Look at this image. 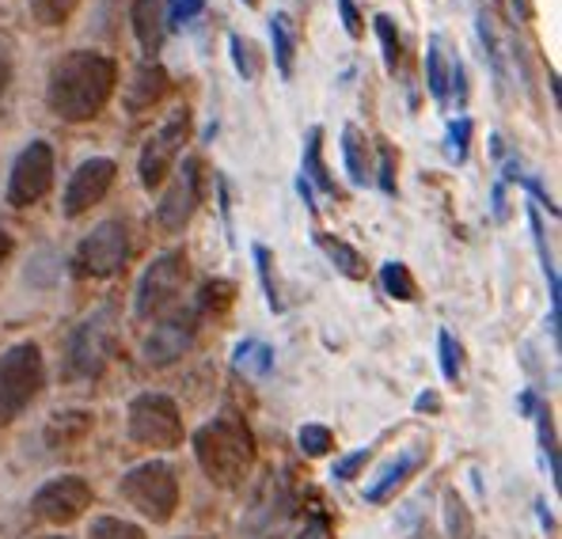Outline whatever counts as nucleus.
Here are the masks:
<instances>
[{
    "label": "nucleus",
    "instance_id": "f257e3e1",
    "mask_svg": "<svg viewBox=\"0 0 562 539\" xmlns=\"http://www.w3.org/2000/svg\"><path fill=\"white\" fill-rule=\"evenodd\" d=\"M119 88V61L103 49H69L49 65L46 106L69 126L92 122L106 111Z\"/></svg>",
    "mask_w": 562,
    "mask_h": 539
},
{
    "label": "nucleus",
    "instance_id": "f03ea898",
    "mask_svg": "<svg viewBox=\"0 0 562 539\" xmlns=\"http://www.w3.org/2000/svg\"><path fill=\"white\" fill-rule=\"evenodd\" d=\"M202 475L221 491H236L255 468V434L236 411L217 414L190 437Z\"/></svg>",
    "mask_w": 562,
    "mask_h": 539
},
{
    "label": "nucleus",
    "instance_id": "7ed1b4c3",
    "mask_svg": "<svg viewBox=\"0 0 562 539\" xmlns=\"http://www.w3.org/2000/svg\"><path fill=\"white\" fill-rule=\"evenodd\" d=\"M46 388V361L38 343H15L0 353V426H12Z\"/></svg>",
    "mask_w": 562,
    "mask_h": 539
},
{
    "label": "nucleus",
    "instance_id": "20e7f679",
    "mask_svg": "<svg viewBox=\"0 0 562 539\" xmlns=\"http://www.w3.org/2000/svg\"><path fill=\"white\" fill-rule=\"evenodd\" d=\"M119 494L153 525H168L179 509V475L168 460H145L119 479Z\"/></svg>",
    "mask_w": 562,
    "mask_h": 539
},
{
    "label": "nucleus",
    "instance_id": "39448f33",
    "mask_svg": "<svg viewBox=\"0 0 562 539\" xmlns=\"http://www.w3.org/2000/svg\"><path fill=\"white\" fill-rule=\"evenodd\" d=\"M114 350V308H95L72 327L61 358V380H99Z\"/></svg>",
    "mask_w": 562,
    "mask_h": 539
},
{
    "label": "nucleus",
    "instance_id": "423d86ee",
    "mask_svg": "<svg viewBox=\"0 0 562 539\" xmlns=\"http://www.w3.org/2000/svg\"><path fill=\"white\" fill-rule=\"evenodd\" d=\"M130 255H134L130 225L119 217H106V221H99L85 239H80L77 251H72V259H69V267L77 278H85V281H103V278H114V273L126 270Z\"/></svg>",
    "mask_w": 562,
    "mask_h": 539
},
{
    "label": "nucleus",
    "instance_id": "0eeeda50",
    "mask_svg": "<svg viewBox=\"0 0 562 539\" xmlns=\"http://www.w3.org/2000/svg\"><path fill=\"white\" fill-rule=\"evenodd\" d=\"M126 434L140 449H179L183 445V414L171 395L140 392L126 411Z\"/></svg>",
    "mask_w": 562,
    "mask_h": 539
},
{
    "label": "nucleus",
    "instance_id": "6e6552de",
    "mask_svg": "<svg viewBox=\"0 0 562 539\" xmlns=\"http://www.w3.org/2000/svg\"><path fill=\"white\" fill-rule=\"evenodd\" d=\"M57 176V160H54V145L46 137H35L15 153L12 168H8L4 182V202L12 210H31L54 190Z\"/></svg>",
    "mask_w": 562,
    "mask_h": 539
},
{
    "label": "nucleus",
    "instance_id": "1a4fd4ad",
    "mask_svg": "<svg viewBox=\"0 0 562 539\" xmlns=\"http://www.w3.org/2000/svg\"><path fill=\"white\" fill-rule=\"evenodd\" d=\"M187 285V251H164L156 255L137 278L134 289V315L137 319H156L179 304V293Z\"/></svg>",
    "mask_w": 562,
    "mask_h": 539
},
{
    "label": "nucleus",
    "instance_id": "9d476101",
    "mask_svg": "<svg viewBox=\"0 0 562 539\" xmlns=\"http://www.w3.org/2000/svg\"><path fill=\"white\" fill-rule=\"evenodd\" d=\"M187 137H190V111L179 106V111H171L168 119L160 122V130H156V134L145 141V148H140V160H137L140 187L160 190L164 182H168V176L179 164V156H183Z\"/></svg>",
    "mask_w": 562,
    "mask_h": 539
},
{
    "label": "nucleus",
    "instance_id": "9b49d317",
    "mask_svg": "<svg viewBox=\"0 0 562 539\" xmlns=\"http://www.w3.org/2000/svg\"><path fill=\"white\" fill-rule=\"evenodd\" d=\"M198 205H202V160L187 156L183 164H176L168 190L160 194L156 228H160L164 236H179V232H187V225L194 221Z\"/></svg>",
    "mask_w": 562,
    "mask_h": 539
},
{
    "label": "nucleus",
    "instance_id": "f8f14e48",
    "mask_svg": "<svg viewBox=\"0 0 562 539\" xmlns=\"http://www.w3.org/2000/svg\"><path fill=\"white\" fill-rule=\"evenodd\" d=\"M198 330H202V308H198V304L168 312L153 327V335L145 338L140 358H145V364H153V369H168V364H176L183 353H190V346L198 343Z\"/></svg>",
    "mask_w": 562,
    "mask_h": 539
},
{
    "label": "nucleus",
    "instance_id": "ddd939ff",
    "mask_svg": "<svg viewBox=\"0 0 562 539\" xmlns=\"http://www.w3.org/2000/svg\"><path fill=\"white\" fill-rule=\"evenodd\" d=\"M114 179H119V164L111 156H88L72 168L69 182H65V198H61V213L69 221L85 217L92 205L103 202L111 194Z\"/></svg>",
    "mask_w": 562,
    "mask_h": 539
},
{
    "label": "nucleus",
    "instance_id": "4468645a",
    "mask_svg": "<svg viewBox=\"0 0 562 539\" xmlns=\"http://www.w3.org/2000/svg\"><path fill=\"white\" fill-rule=\"evenodd\" d=\"M92 483L85 475H57L43 483L31 497V513L38 520H49V525H72V520L85 517V509L92 505Z\"/></svg>",
    "mask_w": 562,
    "mask_h": 539
},
{
    "label": "nucleus",
    "instance_id": "2eb2a0df",
    "mask_svg": "<svg viewBox=\"0 0 562 539\" xmlns=\"http://www.w3.org/2000/svg\"><path fill=\"white\" fill-rule=\"evenodd\" d=\"M289 513H293L289 483L281 475H270L262 483L259 497H255V505L247 509V517L239 520V539H281Z\"/></svg>",
    "mask_w": 562,
    "mask_h": 539
},
{
    "label": "nucleus",
    "instance_id": "dca6fc26",
    "mask_svg": "<svg viewBox=\"0 0 562 539\" xmlns=\"http://www.w3.org/2000/svg\"><path fill=\"white\" fill-rule=\"evenodd\" d=\"M429 463V445L418 441V445H407V449L395 452V460H387L384 468L376 471V479L366 486V502L369 505H384L392 502L395 491H403V486L411 483V479L418 475L422 468Z\"/></svg>",
    "mask_w": 562,
    "mask_h": 539
},
{
    "label": "nucleus",
    "instance_id": "f3484780",
    "mask_svg": "<svg viewBox=\"0 0 562 539\" xmlns=\"http://www.w3.org/2000/svg\"><path fill=\"white\" fill-rule=\"evenodd\" d=\"M171 91V77L160 61H140L130 77L126 91H122V103H126L130 114H140V111H153L164 96Z\"/></svg>",
    "mask_w": 562,
    "mask_h": 539
},
{
    "label": "nucleus",
    "instance_id": "a211bd4d",
    "mask_svg": "<svg viewBox=\"0 0 562 539\" xmlns=\"http://www.w3.org/2000/svg\"><path fill=\"white\" fill-rule=\"evenodd\" d=\"M130 27H134V38L140 54H145V61H156V54L164 49V38H168L164 0H134L130 4Z\"/></svg>",
    "mask_w": 562,
    "mask_h": 539
},
{
    "label": "nucleus",
    "instance_id": "6ab92c4d",
    "mask_svg": "<svg viewBox=\"0 0 562 539\" xmlns=\"http://www.w3.org/2000/svg\"><path fill=\"white\" fill-rule=\"evenodd\" d=\"M517 406H520V414H532L536 437H540L543 463H548V471H551V483L559 486V434H555V414H551V406L543 403L536 392H525V395H520Z\"/></svg>",
    "mask_w": 562,
    "mask_h": 539
},
{
    "label": "nucleus",
    "instance_id": "aec40b11",
    "mask_svg": "<svg viewBox=\"0 0 562 539\" xmlns=\"http://www.w3.org/2000/svg\"><path fill=\"white\" fill-rule=\"evenodd\" d=\"M301 179L308 182L319 194H338L335 176H330L327 160H324V126H312L304 134V148H301Z\"/></svg>",
    "mask_w": 562,
    "mask_h": 539
},
{
    "label": "nucleus",
    "instance_id": "412c9836",
    "mask_svg": "<svg viewBox=\"0 0 562 539\" xmlns=\"http://www.w3.org/2000/svg\"><path fill=\"white\" fill-rule=\"evenodd\" d=\"M316 247L324 251V259L335 267L342 278H350V281H366V273H369V267H366V255L358 251V247L350 244V239H342V236H330V232H316Z\"/></svg>",
    "mask_w": 562,
    "mask_h": 539
},
{
    "label": "nucleus",
    "instance_id": "4be33fe9",
    "mask_svg": "<svg viewBox=\"0 0 562 539\" xmlns=\"http://www.w3.org/2000/svg\"><path fill=\"white\" fill-rule=\"evenodd\" d=\"M342 164L346 176H350L353 187H369L373 182V160H369V137L361 134L353 122L342 126Z\"/></svg>",
    "mask_w": 562,
    "mask_h": 539
},
{
    "label": "nucleus",
    "instance_id": "5701e85b",
    "mask_svg": "<svg viewBox=\"0 0 562 539\" xmlns=\"http://www.w3.org/2000/svg\"><path fill=\"white\" fill-rule=\"evenodd\" d=\"M88 429H92V414L61 411V414H54V418H49L46 441H49V449H54V452H72L88 437Z\"/></svg>",
    "mask_w": 562,
    "mask_h": 539
},
{
    "label": "nucleus",
    "instance_id": "b1692460",
    "mask_svg": "<svg viewBox=\"0 0 562 539\" xmlns=\"http://www.w3.org/2000/svg\"><path fill=\"white\" fill-rule=\"evenodd\" d=\"M270 49H274V69L281 72V80H293L296 69V31L289 12H274L270 15Z\"/></svg>",
    "mask_w": 562,
    "mask_h": 539
},
{
    "label": "nucleus",
    "instance_id": "393cba45",
    "mask_svg": "<svg viewBox=\"0 0 562 539\" xmlns=\"http://www.w3.org/2000/svg\"><path fill=\"white\" fill-rule=\"evenodd\" d=\"M449 69H452V57L445 54V38L429 35V43H426V88H429V96H434L437 106H449Z\"/></svg>",
    "mask_w": 562,
    "mask_h": 539
},
{
    "label": "nucleus",
    "instance_id": "a878e982",
    "mask_svg": "<svg viewBox=\"0 0 562 539\" xmlns=\"http://www.w3.org/2000/svg\"><path fill=\"white\" fill-rule=\"evenodd\" d=\"M380 289H384V296H392V301H403V304L418 301L415 273H411L407 262H400V259H387L384 267H380Z\"/></svg>",
    "mask_w": 562,
    "mask_h": 539
},
{
    "label": "nucleus",
    "instance_id": "bb28decb",
    "mask_svg": "<svg viewBox=\"0 0 562 539\" xmlns=\"http://www.w3.org/2000/svg\"><path fill=\"white\" fill-rule=\"evenodd\" d=\"M233 364L244 377H270V369H274V346L259 343V338H244L233 350Z\"/></svg>",
    "mask_w": 562,
    "mask_h": 539
},
{
    "label": "nucleus",
    "instance_id": "cd10ccee",
    "mask_svg": "<svg viewBox=\"0 0 562 539\" xmlns=\"http://www.w3.org/2000/svg\"><path fill=\"white\" fill-rule=\"evenodd\" d=\"M251 259H255V273H259L262 296H267V308L274 315H281V312H285V301H281V289H278L274 255H270L267 244H251Z\"/></svg>",
    "mask_w": 562,
    "mask_h": 539
},
{
    "label": "nucleus",
    "instance_id": "c85d7f7f",
    "mask_svg": "<svg viewBox=\"0 0 562 539\" xmlns=\"http://www.w3.org/2000/svg\"><path fill=\"white\" fill-rule=\"evenodd\" d=\"M228 54H233L236 72L247 80V85L262 77V65H267V61H262L259 46H255L251 38H244V35H228Z\"/></svg>",
    "mask_w": 562,
    "mask_h": 539
},
{
    "label": "nucleus",
    "instance_id": "c756f323",
    "mask_svg": "<svg viewBox=\"0 0 562 539\" xmlns=\"http://www.w3.org/2000/svg\"><path fill=\"white\" fill-rule=\"evenodd\" d=\"M471 134H475V122H471L468 114H457V119L449 122V130H445V156H449L457 168H460V164H468Z\"/></svg>",
    "mask_w": 562,
    "mask_h": 539
},
{
    "label": "nucleus",
    "instance_id": "7c9ffc66",
    "mask_svg": "<svg viewBox=\"0 0 562 539\" xmlns=\"http://www.w3.org/2000/svg\"><path fill=\"white\" fill-rule=\"evenodd\" d=\"M373 31H376V43H380V57H384V69L395 72L400 69V57H403V46H400V27L387 12H380L373 20Z\"/></svg>",
    "mask_w": 562,
    "mask_h": 539
},
{
    "label": "nucleus",
    "instance_id": "2f4dec72",
    "mask_svg": "<svg viewBox=\"0 0 562 539\" xmlns=\"http://www.w3.org/2000/svg\"><path fill=\"white\" fill-rule=\"evenodd\" d=\"M445 532H449V539L475 536V520H471L464 497H460L457 491H445Z\"/></svg>",
    "mask_w": 562,
    "mask_h": 539
},
{
    "label": "nucleus",
    "instance_id": "473e14b6",
    "mask_svg": "<svg viewBox=\"0 0 562 539\" xmlns=\"http://www.w3.org/2000/svg\"><path fill=\"white\" fill-rule=\"evenodd\" d=\"M437 358H441V377L449 380V384H457L460 377H464V350H460L457 335L452 330H437Z\"/></svg>",
    "mask_w": 562,
    "mask_h": 539
},
{
    "label": "nucleus",
    "instance_id": "72a5a7b5",
    "mask_svg": "<svg viewBox=\"0 0 562 539\" xmlns=\"http://www.w3.org/2000/svg\"><path fill=\"white\" fill-rule=\"evenodd\" d=\"M27 4H31L35 23H43V27H65V23L72 20V12H77L85 0H27Z\"/></svg>",
    "mask_w": 562,
    "mask_h": 539
},
{
    "label": "nucleus",
    "instance_id": "f704fd0d",
    "mask_svg": "<svg viewBox=\"0 0 562 539\" xmlns=\"http://www.w3.org/2000/svg\"><path fill=\"white\" fill-rule=\"evenodd\" d=\"M88 539H148V532L122 517H95L92 528H88Z\"/></svg>",
    "mask_w": 562,
    "mask_h": 539
},
{
    "label": "nucleus",
    "instance_id": "c9c22d12",
    "mask_svg": "<svg viewBox=\"0 0 562 539\" xmlns=\"http://www.w3.org/2000/svg\"><path fill=\"white\" fill-rule=\"evenodd\" d=\"M296 445H301L304 456L319 460V456H327L335 449V434H330L327 426H319V422H308V426H301V434H296Z\"/></svg>",
    "mask_w": 562,
    "mask_h": 539
},
{
    "label": "nucleus",
    "instance_id": "e433bc0d",
    "mask_svg": "<svg viewBox=\"0 0 562 539\" xmlns=\"http://www.w3.org/2000/svg\"><path fill=\"white\" fill-rule=\"evenodd\" d=\"M369 460H373V445H366V449L342 456V460L335 463V471H330V479H338V483H353V479H358V471L366 468Z\"/></svg>",
    "mask_w": 562,
    "mask_h": 539
},
{
    "label": "nucleus",
    "instance_id": "4c0bfd02",
    "mask_svg": "<svg viewBox=\"0 0 562 539\" xmlns=\"http://www.w3.org/2000/svg\"><path fill=\"white\" fill-rule=\"evenodd\" d=\"M205 12V0H164V15H168V27L190 23Z\"/></svg>",
    "mask_w": 562,
    "mask_h": 539
},
{
    "label": "nucleus",
    "instance_id": "58836bf2",
    "mask_svg": "<svg viewBox=\"0 0 562 539\" xmlns=\"http://www.w3.org/2000/svg\"><path fill=\"white\" fill-rule=\"evenodd\" d=\"M335 8H338V23H342V31L358 43V38L366 35V20H361V12H358V0H335Z\"/></svg>",
    "mask_w": 562,
    "mask_h": 539
},
{
    "label": "nucleus",
    "instance_id": "ea45409f",
    "mask_svg": "<svg viewBox=\"0 0 562 539\" xmlns=\"http://www.w3.org/2000/svg\"><path fill=\"white\" fill-rule=\"evenodd\" d=\"M376 187L384 194H395V153L387 145H380V168H376Z\"/></svg>",
    "mask_w": 562,
    "mask_h": 539
},
{
    "label": "nucleus",
    "instance_id": "a19ab883",
    "mask_svg": "<svg viewBox=\"0 0 562 539\" xmlns=\"http://www.w3.org/2000/svg\"><path fill=\"white\" fill-rule=\"evenodd\" d=\"M296 539H335V532H330V520L324 513H312V517L304 520L301 532H296Z\"/></svg>",
    "mask_w": 562,
    "mask_h": 539
},
{
    "label": "nucleus",
    "instance_id": "79ce46f5",
    "mask_svg": "<svg viewBox=\"0 0 562 539\" xmlns=\"http://www.w3.org/2000/svg\"><path fill=\"white\" fill-rule=\"evenodd\" d=\"M8 88H12V57H8V49L0 46V99L8 96Z\"/></svg>",
    "mask_w": 562,
    "mask_h": 539
},
{
    "label": "nucleus",
    "instance_id": "37998d69",
    "mask_svg": "<svg viewBox=\"0 0 562 539\" xmlns=\"http://www.w3.org/2000/svg\"><path fill=\"white\" fill-rule=\"evenodd\" d=\"M494 217L506 221V182H494Z\"/></svg>",
    "mask_w": 562,
    "mask_h": 539
},
{
    "label": "nucleus",
    "instance_id": "c03bdc74",
    "mask_svg": "<svg viewBox=\"0 0 562 539\" xmlns=\"http://www.w3.org/2000/svg\"><path fill=\"white\" fill-rule=\"evenodd\" d=\"M296 194L304 198V205H308V213H319V205H316V190H312L308 182H304L301 176H296Z\"/></svg>",
    "mask_w": 562,
    "mask_h": 539
},
{
    "label": "nucleus",
    "instance_id": "a18cd8bd",
    "mask_svg": "<svg viewBox=\"0 0 562 539\" xmlns=\"http://www.w3.org/2000/svg\"><path fill=\"white\" fill-rule=\"evenodd\" d=\"M415 411L422 414V411H441V400H437L434 392H422L418 400H415Z\"/></svg>",
    "mask_w": 562,
    "mask_h": 539
},
{
    "label": "nucleus",
    "instance_id": "49530a36",
    "mask_svg": "<svg viewBox=\"0 0 562 539\" xmlns=\"http://www.w3.org/2000/svg\"><path fill=\"white\" fill-rule=\"evenodd\" d=\"M536 509H540V520H543V528H548V532L555 536V517H551V513H548V502H543V497H540V502H536Z\"/></svg>",
    "mask_w": 562,
    "mask_h": 539
},
{
    "label": "nucleus",
    "instance_id": "de8ad7c7",
    "mask_svg": "<svg viewBox=\"0 0 562 539\" xmlns=\"http://www.w3.org/2000/svg\"><path fill=\"white\" fill-rule=\"evenodd\" d=\"M8 255H12V236H8V232L0 228V262H4Z\"/></svg>",
    "mask_w": 562,
    "mask_h": 539
},
{
    "label": "nucleus",
    "instance_id": "09e8293b",
    "mask_svg": "<svg viewBox=\"0 0 562 539\" xmlns=\"http://www.w3.org/2000/svg\"><path fill=\"white\" fill-rule=\"evenodd\" d=\"M239 4H247V8H259V0H239Z\"/></svg>",
    "mask_w": 562,
    "mask_h": 539
},
{
    "label": "nucleus",
    "instance_id": "8fccbe9b",
    "mask_svg": "<svg viewBox=\"0 0 562 539\" xmlns=\"http://www.w3.org/2000/svg\"><path fill=\"white\" fill-rule=\"evenodd\" d=\"M35 539H69V536H35Z\"/></svg>",
    "mask_w": 562,
    "mask_h": 539
},
{
    "label": "nucleus",
    "instance_id": "3c124183",
    "mask_svg": "<svg viewBox=\"0 0 562 539\" xmlns=\"http://www.w3.org/2000/svg\"><path fill=\"white\" fill-rule=\"evenodd\" d=\"M183 539H205V536H183Z\"/></svg>",
    "mask_w": 562,
    "mask_h": 539
}]
</instances>
